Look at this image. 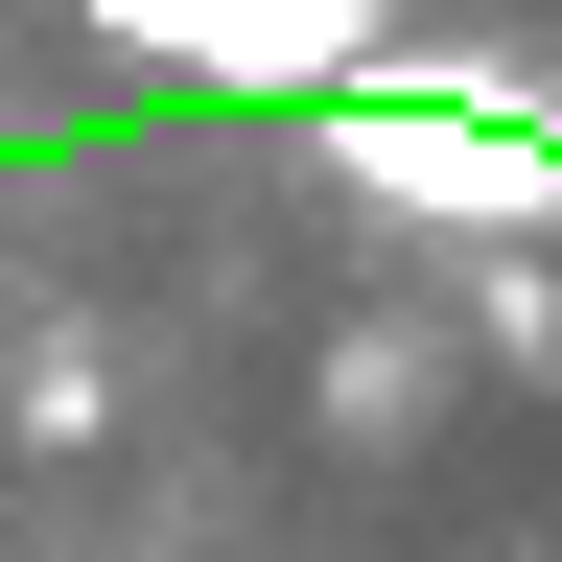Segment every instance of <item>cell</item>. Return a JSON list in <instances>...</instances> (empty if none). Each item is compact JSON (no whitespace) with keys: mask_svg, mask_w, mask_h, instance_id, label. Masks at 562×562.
Instances as JSON below:
<instances>
[{"mask_svg":"<svg viewBox=\"0 0 562 562\" xmlns=\"http://www.w3.org/2000/svg\"><path fill=\"white\" fill-rule=\"evenodd\" d=\"M351 188L446 211V235H562V117L516 94V70H351Z\"/></svg>","mask_w":562,"mask_h":562,"instance_id":"cell-1","label":"cell"},{"mask_svg":"<svg viewBox=\"0 0 562 562\" xmlns=\"http://www.w3.org/2000/svg\"><path fill=\"white\" fill-rule=\"evenodd\" d=\"M140 70H188V94H351V70H398V0H94Z\"/></svg>","mask_w":562,"mask_h":562,"instance_id":"cell-2","label":"cell"}]
</instances>
